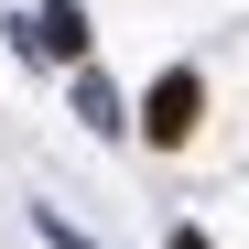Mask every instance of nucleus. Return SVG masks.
<instances>
[{
  "instance_id": "nucleus-1",
  "label": "nucleus",
  "mask_w": 249,
  "mask_h": 249,
  "mask_svg": "<svg viewBox=\"0 0 249 249\" xmlns=\"http://www.w3.org/2000/svg\"><path fill=\"white\" fill-rule=\"evenodd\" d=\"M195 119H206V76H195V65H162L152 98H141V141H152V152H184Z\"/></svg>"
},
{
  "instance_id": "nucleus-2",
  "label": "nucleus",
  "mask_w": 249,
  "mask_h": 249,
  "mask_svg": "<svg viewBox=\"0 0 249 249\" xmlns=\"http://www.w3.org/2000/svg\"><path fill=\"white\" fill-rule=\"evenodd\" d=\"M11 33H22V54H44V65H87V11H76V0H33Z\"/></svg>"
},
{
  "instance_id": "nucleus-3",
  "label": "nucleus",
  "mask_w": 249,
  "mask_h": 249,
  "mask_svg": "<svg viewBox=\"0 0 249 249\" xmlns=\"http://www.w3.org/2000/svg\"><path fill=\"white\" fill-rule=\"evenodd\" d=\"M76 119H87V130H130V108H119V87L98 65H76Z\"/></svg>"
},
{
  "instance_id": "nucleus-4",
  "label": "nucleus",
  "mask_w": 249,
  "mask_h": 249,
  "mask_svg": "<svg viewBox=\"0 0 249 249\" xmlns=\"http://www.w3.org/2000/svg\"><path fill=\"white\" fill-rule=\"evenodd\" d=\"M33 228H44L54 249H98V238H87V228H76V217H54V206H33Z\"/></svg>"
},
{
  "instance_id": "nucleus-5",
  "label": "nucleus",
  "mask_w": 249,
  "mask_h": 249,
  "mask_svg": "<svg viewBox=\"0 0 249 249\" xmlns=\"http://www.w3.org/2000/svg\"><path fill=\"white\" fill-rule=\"evenodd\" d=\"M174 249H206V228H174Z\"/></svg>"
}]
</instances>
